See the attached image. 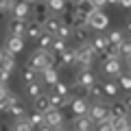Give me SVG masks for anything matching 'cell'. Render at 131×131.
I'll use <instances>...</instances> for the list:
<instances>
[{
	"mask_svg": "<svg viewBox=\"0 0 131 131\" xmlns=\"http://www.w3.org/2000/svg\"><path fill=\"white\" fill-rule=\"evenodd\" d=\"M90 48H92V50H94V55H101V52H103L105 50V48H107L109 46V42H107V37H105V35H103V33H96V35H92V37H90Z\"/></svg>",
	"mask_w": 131,
	"mask_h": 131,
	"instance_id": "obj_11",
	"label": "cell"
},
{
	"mask_svg": "<svg viewBox=\"0 0 131 131\" xmlns=\"http://www.w3.org/2000/svg\"><path fill=\"white\" fill-rule=\"evenodd\" d=\"M26 66L33 68V70H37V72H44L46 68H50V50H35L28 57Z\"/></svg>",
	"mask_w": 131,
	"mask_h": 131,
	"instance_id": "obj_2",
	"label": "cell"
},
{
	"mask_svg": "<svg viewBox=\"0 0 131 131\" xmlns=\"http://www.w3.org/2000/svg\"><path fill=\"white\" fill-rule=\"evenodd\" d=\"M31 0H15V5L11 7V13H13V18L18 20H28L31 18Z\"/></svg>",
	"mask_w": 131,
	"mask_h": 131,
	"instance_id": "obj_8",
	"label": "cell"
},
{
	"mask_svg": "<svg viewBox=\"0 0 131 131\" xmlns=\"http://www.w3.org/2000/svg\"><path fill=\"white\" fill-rule=\"evenodd\" d=\"M0 57H2V48H0Z\"/></svg>",
	"mask_w": 131,
	"mask_h": 131,
	"instance_id": "obj_50",
	"label": "cell"
},
{
	"mask_svg": "<svg viewBox=\"0 0 131 131\" xmlns=\"http://www.w3.org/2000/svg\"><path fill=\"white\" fill-rule=\"evenodd\" d=\"M90 2H92V5L96 7V9H103V7L107 5V0H90Z\"/></svg>",
	"mask_w": 131,
	"mask_h": 131,
	"instance_id": "obj_42",
	"label": "cell"
},
{
	"mask_svg": "<svg viewBox=\"0 0 131 131\" xmlns=\"http://www.w3.org/2000/svg\"><path fill=\"white\" fill-rule=\"evenodd\" d=\"M31 2H35V0H31Z\"/></svg>",
	"mask_w": 131,
	"mask_h": 131,
	"instance_id": "obj_51",
	"label": "cell"
},
{
	"mask_svg": "<svg viewBox=\"0 0 131 131\" xmlns=\"http://www.w3.org/2000/svg\"><path fill=\"white\" fill-rule=\"evenodd\" d=\"M66 46H68V42H66V39H59V37H55V35H52V44H50V50L59 52V50H63Z\"/></svg>",
	"mask_w": 131,
	"mask_h": 131,
	"instance_id": "obj_39",
	"label": "cell"
},
{
	"mask_svg": "<svg viewBox=\"0 0 131 131\" xmlns=\"http://www.w3.org/2000/svg\"><path fill=\"white\" fill-rule=\"evenodd\" d=\"M94 50L90 48V44H79L74 48V63L81 66V70H90V66L94 63Z\"/></svg>",
	"mask_w": 131,
	"mask_h": 131,
	"instance_id": "obj_1",
	"label": "cell"
},
{
	"mask_svg": "<svg viewBox=\"0 0 131 131\" xmlns=\"http://www.w3.org/2000/svg\"><path fill=\"white\" fill-rule=\"evenodd\" d=\"M44 122H46L50 129L63 127V112H61V109H48V112L44 114Z\"/></svg>",
	"mask_w": 131,
	"mask_h": 131,
	"instance_id": "obj_9",
	"label": "cell"
},
{
	"mask_svg": "<svg viewBox=\"0 0 131 131\" xmlns=\"http://www.w3.org/2000/svg\"><path fill=\"white\" fill-rule=\"evenodd\" d=\"M96 131H114V129H112V122H109V120L96 122Z\"/></svg>",
	"mask_w": 131,
	"mask_h": 131,
	"instance_id": "obj_40",
	"label": "cell"
},
{
	"mask_svg": "<svg viewBox=\"0 0 131 131\" xmlns=\"http://www.w3.org/2000/svg\"><path fill=\"white\" fill-rule=\"evenodd\" d=\"M61 63H63V68L74 66V48H68V46H66L63 50H61Z\"/></svg>",
	"mask_w": 131,
	"mask_h": 131,
	"instance_id": "obj_27",
	"label": "cell"
},
{
	"mask_svg": "<svg viewBox=\"0 0 131 131\" xmlns=\"http://www.w3.org/2000/svg\"><path fill=\"white\" fill-rule=\"evenodd\" d=\"M107 42H109V46H120L122 44V39H125V33L122 31H118V28H114V31H109L107 35Z\"/></svg>",
	"mask_w": 131,
	"mask_h": 131,
	"instance_id": "obj_26",
	"label": "cell"
},
{
	"mask_svg": "<svg viewBox=\"0 0 131 131\" xmlns=\"http://www.w3.org/2000/svg\"><path fill=\"white\" fill-rule=\"evenodd\" d=\"M0 131H11V125L9 122H0Z\"/></svg>",
	"mask_w": 131,
	"mask_h": 131,
	"instance_id": "obj_45",
	"label": "cell"
},
{
	"mask_svg": "<svg viewBox=\"0 0 131 131\" xmlns=\"http://www.w3.org/2000/svg\"><path fill=\"white\" fill-rule=\"evenodd\" d=\"M44 90H42V83L39 81H31V83H26V94L31 98H35V96H39Z\"/></svg>",
	"mask_w": 131,
	"mask_h": 131,
	"instance_id": "obj_30",
	"label": "cell"
},
{
	"mask_svg": "<svg viewBox=\"0 0 131 131\" xmlns=\"http://www.w3.org/2000/svg\"><path fill=\"white\" fill-rule=\"evenodd\" d=\"M114 131H127L129 129V118H109Z\"/></svg>",
	"mask_w": 131,
	"mask_h": 131,
	"instance_id": "obj_29",
	"label": "cell"
},
{
	"mask_svg": "<svg viewBox=\"0 0 131 131\" xmlns=\"http://www.w3.org/2000/svg\"><path fill=\"white\" fill-rule=\"evenodd\" d=\"M59 26H61V20L57 18V13L48 15V18H46V22L42 24V28H44L46 33H50V35H55V33H57V28H59Z\"/></svg>",
	"mask_w": 131,
	"mask_h": 131,
	"instance_id": "obj_19",
	"label": "cell"
},
{
	"mask_svg": "<svg viewBox=\"0 0 131 131\" xmlns=\"http://www.w3.org/2000/svg\"><path fill=\"white\" fill-rule=\"evenodd\" d=\"M85 116L92 122H101V120H109V105L103 103V101H94L88 107V114Z\"/></svg>",
	"mask_w": 131,
	"mask_h": 131,
	"instance_id": "obj_3",
	"label": "cell"
},
{
	"mask_svg": "<svg viewBox=\"0 0 131 131\" xmlns=\"http://www.w3.org/2000/svg\"><path fill=\"white\" fill-rule=\"evenodd\" d=\"M72 112H74V116H85L88 114V98H72V103H70Z\"/></svg>",
	"mask_w": 131,
	"mask_h": 131,
	"instance_id": "obj_18",
	"label": "cell"
},
{
	"mask_svg": "<svg viewBox=\"0 0 131 131\" xmlns=\"http://www.w3.org/2000/svg\"><path fill=\"white\" fill-rule=\"evenodd\" d=\"M101 88H103V96L107 98H116L118 96V83H114V81H105V83H101Z\"/></svg>",
	"mask_w": 131,
	"mask_h": 131,
	"instance_id": "obj_24",
	"label": "cell"
},
{
	"mask_svg": "<svg viewBox=\"0 0 131 131\" xmlns=\"http://www.w3.org/2000/svg\"><path fill=\"white\" fill-rule=\"evenodd\" d=\"M94 9H96V7H94L90 0H77V5H74V11H77V13H81V15H85V18H88Z\"/></svg>",
	"mask_w": 131,
	"mask_h": 131,
	"instance_id": "obj_22",
	"label": "cell"
},
{
	"mask_svg": "<svg viewBox=\"0 0 131 131\" xmlns=\"http://www.w3.org/2000/svg\"><path fill=\"white\" fill-rule=\"evenodd\" d=\"M72 131H92V120L88 116H74L72 118Z\"/></svg>",
	"mask_w": 131,
	"mask_h": 131,
	"instance_id": "obj_15",
	"label": "cell"
},
{
	"mask_svg": "<svg viewBox=\"0 0 131 131\" xmlns=\"http://www.w3.org/2000/svg\"><path fill=\"white\" fill-rule=\"evenodd\" d=\"M118 5H122L125 9H129V5H131V0H118Z\"/></svg>",
	"mask_w": 131,
	"mask_h": 131,
	"instance_id": "obj_47",
	"label": "cell"
},
{
	"mask_svg": "<svg viewBox=\"0 0 131 131\" xmlns=\"http://www.w3.org/2000/svg\"><path fill=\"white\" fill-rule=\"evenodd\" d=\"M101 98H103V88L98 81H94L88 88V101H101Z\"/></svg>",
	"mask_w": 131,
	"mask_h": 131,
	"instance_id": "obj_25",
	"label": "cell"
},
{
	"mask_svg": "<svg viewBox=\"0 0 131 131\" xmlns=\"http://www.w3.org/2000/svg\"><path fill=\"white\" fill-rule=\"evenodd\" d=\"M72 37L77 39L79 44H88L90 37H92V31L88 26H81V28H72Z\"/></svg>",
	"mask_w": 131,
	"mask_h": 131,
	"instance_id": "obj_21",
	"label": "cell"
},
{
	"mask_svg": "<svg viewBox=\"0 0 131 131\" xmlns=\"http://www.w3.org/2000/svg\"><path fill=\"white\" fill-rule=\"evenodd\" d=\"M118 55L120 57H125V61H129V55H131V44H129V39H122V44L118 46Z\"/></svg>",
	"mask_w": 131,
	"mask_h": 131,
	"instance_id": "obj_35",
	"label": "cell"
},
{
	"mask_svg": "<svg viewBox=\"0 0 131 131\" xmlns=\"http://www.w3.org/2000/svg\"><path fill=\"white\" fill-rule=\"evenodd\" d=\"M11 131H35V129L28 125L26 118H18V120L13 122V127H11Z\"/></svg>",
	"mask_w": 131,
	"mask_h": 131,
	"instance_id": "obj_32",
	"label": "cell"
},
{
	"mask_svg": "<svg viewBox=\"0 0 131 131\" xmlns=\"http://www.w3.org/2000/svg\"><path fill=\"white\" fill-rule=\"evenodd\" d=\"M24 48V37H15V35H9V39H7L5 48L2 50L9 52V55H18V52H22Z\"/></svg>",
	"mask_w": 131,
	"mask_h": 131,
	"instance_id": "obj_12",
	"label": "cell"
},
{
	"mask_svg": "<svg viewBox=\"0 0 131 131\" xmlns=\"http://www.w3.org/2000/svg\"><path fill=\"white\" fill-rule=\"evenodd\" d=\"M26 22H28V20L11 18V20H9V31H11V35H15V37H24V31H26Z\"/></svg>",
	"mask_w": 131,
	"mask_h": 131,
	"instance_id": "obj_14",
	"label": "cell"
},
{
	"mask_svg": "<svg viewBox=\"0 0 131 131\" xmlns=\"http://www.w3.org/2000/svg\"><path fill=\"white\" fill-rule=\"evenodd\" d=\"M55 131H70V129H63V127H59V129H55Z\"/></svg>",
	"mask_w": 131,
	"mask_h": 131,
	"instance_id": "obj_49",
	"label": "cell"
},
{
	"mask_svg": "<svg viewBox=\"0 0 131 131\" xmlns=\"http://www.w3.org/2000/svg\"><path fill=\"white\" fill-rule=\"evenodd\" d=\"M31 13H33V22H37V24H44L48 15H52L46 5V0H35L31 5Z\"/></svg>",
	"mask_w": 131,
	"mask_h": 131,
	"instance_id": "obj_6",
	"label": "cell"
},
{
	"mask_svg": "<svg viewBox=\"0 0 131 131\" xmlns=\"http://www.w3.org/2000/svg\"><path fill=\"white\" fill-rule=\"evenodd\" d=\"M9 94H11V105H9V109H7V114L13 116L15 120H18V118H26L28 116L26 114V103H24L15 92H9Z\"/></svg>",
	"mask_w": 131,
	"mask_h": 131,
	"instance_id": "obj_5",
	"label": "cell"
},
{
	"mask_svg": "<svg viewBox=\"0 0 131 131\" xmlns=\"http://www.w3.org/2000/svg\"><path fill=\"white\" fill-rule=\"evenodd\" d=\"M94 81H96V77H94V72H92V70H81L79 74H77V81H74V83L83 85V88H90Z\"/></svg>",
	"mask_w": 131,
	"mask_h": 131,
	"instance_id": "obj_20",
	"label": "cell"
},
{
	"mask_svg": "<svg viewBox=\"0 0 131 131\" xmlns=\"http://www.w3.org/2000/svg\"><path fill=\"white\" fill-rule=\"evenodd\" d=\"M129 96H125L122 101H114L109 105V118H129Z\"/></svg>",
	"mask_w": 131,
	"mask_h": 131,
	"instance_id": "obj_7",
	"label": "cell"
},
{
	"mask_svg": "<svg viewBox=\"0 0 131 131\" xmlns=\"http://www.w3.org/2000/svg\"><path fill=\"white\" fill-rule=\"evenodd\" d=\"M50 109V103H48V94L42 92L39 96L33 98V112H39V114H46Z\"/></svg>",
	"mask_w": 131,
	"mask_h": 131,
	"instance_id": "obj_13",
	"label": "cell"
},
{
	"mask_svg": "<svg viewBox=\"0 0 131 131\" xmlns=\"http://www.w3.org/2000/svg\"><path fill=\"white\" fill-rule=\"evenodd\" d=\"M46 5L50 9V13H61L66 9V0H46Z\"/></svg>",
	"mask_w": 131,
	"mask_h": 131,
	"instance_id": "obj_31",
	"label": "cell"
},
{
	"mask_svg": "<svg viewBox=\"0 0 131 131\" xmlns=\"http://www.w3.org/2000/svg\"><path fill=\"white\" fill-rule=\"evenodd\" d=\"M42 79H44V83H48V85H55L57 81H59V74H57V70L55 68H46V70L42 72Z\"/></svg>",
	"mask_w": 131,
	"mask_h": 131,
	"instance_id": "obj_28",
	"label": "cell"
},
{
	"mask_svg": "<svg viewBox=\"0 0 131 131\" xmlns=\"http://www.w3.org/2000/svg\"><path fill=\"white\" fill-rule=\"evenodd\" d=\"M103 70H105V74H109V77H118L122 70H125V66H122V59H120V57H112V59H105Z\"/></svg>",
	"mask_w": 131,
	"mask_h": 131,
	"instance_id": "obj_10",
	"label": "cell"
},
{
	"mask_svg": "<svg viewBox=\"0 0 131 131\" xmlns=\"http://www.w3.org/2000/svg\"><path fill=\"white\" fill-rule=\"evenodd\" d=\"M118 88H122L125 92L131 90V77H129V72H120V74H118Z\"/></svg>",
	"mask_w": 131,
	"mask_h": 131,
	"instance_id": "obj_34",
	"label": "cell"
},
{
	"mask_svg": "<svg viewBox=\"0 0 131 131\" xmlns=\"http://www.w3.org/2000/svg\"><path fill=\"white\" fill-rule=\"evenodd\" d=\"M35 44H37V50H50L52 35H50V33H46V31H42V35L35 39Z\"/></svg>",
	"mask_w": 131,
	"mask_h": 131,
	"instance_id": "obj_23",
	"label": "cell"
},
{
	"mask_svg": "<svg viewBox=\"0 0 131 131\" xmlns=\"http://www.w3.org/2000/svg\"><path fill=\"white\" fill-rule=\"evenodd\" d=\"M72 2H77V0H72Z\"/></svg>",
	"mask_w": 131,
	"mask_h": 131,
	"instance_id": "obj_52",
	"label": "cell"
},
{
	"mask_svg": "<svg viewBox=\"0 0 131 131\" xmlns=\"http://www.w3.org/2000/svg\"><path fill=\"white\" fill-rule=\"evenodd\" d=\"M52 88H55L52 92L59 94V96H63V98H66V96H70V85H66V83H61V81H57Z\"/></svg>",
	"mask_w": 131,
	"mask_h": 131,
	"instance_id": "obj_37",
	"label": "cell"
},
{
	"mask_svg": "<svg viewBox=\"0 0 131 131\" xmlns=\"http://www.w3.org/2000/svg\"><path fill=\"white\" fill-rule=\"evenodd\" d=\"M109 26V18L107 13H103V9H94L88 15V28L90 31H105Z\"/></svg>",
	"mask_w": 131,
	"mask_h": 131,
	"instance_id": "obj_4",
	"label": "cell"
},
{
	"mask_svg": "<svg viewBox=\"0 0 131 131\" xmlns=\"http://www.w3.org/2000/svg\"><path fill=\"white\" fill-rule=\"evenodd\" d=\"M55 37H59V39H66V42H68V39L72 37V28H70V26H66V24H61V26L57 28Z\"/></svg>",
	"mask_w": 131,
	"mask_h": 131,
	"instance_id": "obj_36",
	"label": "cell"
},
{
	"mask_svg": "<svg viewBox=\"0 0 131 131\" xmlns=\"http://www.w3.org/2000/svg\"><path fill=\"white\" fill-rule=\"evenodd\" d=\"M107 5H114V7H116V5H118V0H107Z\"/></svg>",
	"mask_w": 131,
	"mask_h": 131,
	"instance_id": "obj_48",
	"label": "cell"
},
{
	"mask_svg": "<svg viewBox=\"0 0 131 131\" xmlns=\"http://www.w3.org/2000/svg\"><path fill=\"white\" fill-rule=\"evenodd\" d=\"M0 70L13 74V70H15V55H9V52L2 50V57H0Z\"/></svg>",
	"mask_w": 131,
	"mask_h": 131,
	"instance_id": "obj_16",
	"label": "cell"
},
{
	"mask_svg": "<svg viewBox=\"0 0 131 131\" xmlns=\"http://www.w3.org/2000/svg\"><path fill=\"white\" fill-rule=\"evenodd\" d=\"M42 24H37V22H33V20H28L26 22V31H24V37H28V39H37L39 35H42Z\"/></svg>",
	"mask_w": 131,
	"mask_h": 131,
	"instance_id": "obj_17",
	"label": "cell"
},
{
	"mask_svg": "<svg viewBox=\"0 0 131 131\" xmlns=\"http://www.w3.org/2000/svg\"><path fill=\"white\" fill-rule=\"evenodd\" d=\"M7 5H9V0H0V11H7Z\"/></svg>",
	"mask_w": 131,
	"mask_h": 131,
	"instance_id": "obj_46",
	"label": "cell"
},
{
	"mask_svg": "<svg viewBox=\"0 0 131 131\" xmlns=\"http://www.w3.org/2000/svg\"><path fill=\"white\" fill-rule=\"evenodd\" d=\"M35 131H55V129H50V127H48L46 122H42L39 127H35Z\"/></svg>",
	"mask_w": 131,
	"mask_h": 131,
	"instance_id": "obj_44",
	"label": "cell"
},
{
	"mask_svg": "<svg viewBox=\"0 0 131 131\" xmlns=\"http://www.w3.org/2000/svg\"><path fill=\"white\" fill-rule=\"evenodd\" d=\"M127 131H129V129H127Z\"/></svg>",
	"mask_w": 131,
	"mask_h": 131,
	"instance_id": "obj_53",
	"label": "cell"
},
{
	"mask_svg": "<svg viewBox=\"0 0 131 131\" xmlns=\"http://www.w3.org/2000/svg\"><path fill=\"white\" fill-rule=\"evenodd\" d=\"M22 81H24V83H31V81H37V70H33V68L24 66V68H22Z\"/></svg>",
	"mask_w": 131,
	"mask_h": 131,
	"instance_id": "obj_33",
	"label": "cell"
},
{
	"mask_svg": "<svg viewBox=\"0 0 131 131\" xmlns=\"http://www.w3.org/2000/svg\"><path fill=\"white\" fill-rule=\"evenodd\" d=\"M7 94H9V88H7V83H0V98L7 96Z\"/></svg>",
	"mask_w": 131,
	"mask_h": 131,
	"instance_id": "obj_43",
	"label": "cell"
},
{
	"mask_svg": "<svg viewBox=\"0 0 131 131\" xmlns=\"http://www.w3.org/2000/svg\"><path fill=\"white\" fill-rule=\"evenodd\" d=\"M9 79H11V72L0 70V83H9Z\"/></svg>",
	"mask_w": 131,
	"mask_h": 131,
	"instance_id": "obj_41",
	"label": "cell"
},
{
	"mask_svg": "<svg viewBox=\"0 0 131 131\" xmlns=\"http://www.w3.org/2000/svg\"><path fill=\"white\" fill-rule=\"evenodd\" d=\"M26 120H28V125L35 129V127H39L44 122V114H39V112H33L31 116H26Z\"/></svg>",
	"mask_w": 131,
	"mask_h": 131,
	"instance_id": "obj_38",
	"label": "cell"
}]
</instances>
